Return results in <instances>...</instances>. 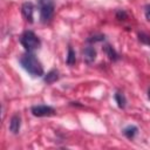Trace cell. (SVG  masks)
Instances as JSON below:
<instances>
[{
	"label": "cell",
	"instance_id": "1",
	"mask_svg": "<svg viewBox=\"0 0 150 150\" xmlns=\"http://www.w3.org/2000/svg\"><path fill=\"white\" fill-rule=\"evenodd\" d=\"M20 64L29 75L34 77L43 76V67L33 52H26L20 57Z\"/></svg>",
	"mask_w": 150,
	"mask_h": 150
},
{
	"label": "cell",
	"instance_id": "2",
	"mask_svg": "<svg viewBox=\"0 0 150 150\" xmlns=\"http://www.w3.org/2000/svg\"><path fill=\"white\" fill-rule=\"evenodd\" d=\"M40 7V19L42 23H48L52 21L55 11V0H39Z\"/></svg>",
	"mask_w": 150,
	"mask_h": 150
},
{
	"label": "cell",
	"instance_id": "3",
	"mask_svg": "<svg viewBox=\"0 0 150 150\" xmlns=\"http://www.w3.org/2000/svg\"><path fill=\"white\" fill-rule=\"evenodd\" d=\"M20 42L23 46V48L26 49V52H34L35 49H38L41 46V41L38 38V35L32 32V30H26L21 38H20Z\"/></svg>",
	"mask_w": 150,
	"mask_h": 150
},
{
	"label": "cell",
	"instance_id": "4",
	"mask_svg": "<svg viewBox=\"0 0 150 150\" xmlns=\"http://www.w3.org/2000/svg\"><path fill=\"white\" fill-rule=\"evenodd\" d=\"M30 111L34 116L36 117H46V116H52L55 114V109L50 105H45V104H39V105H33L30 108Z\"/></svg>",
	"mask_w": 150,
	"mask_h": 150
},
{
	"label": "cell",
	"instance_id": "5",
	"mask_svg": "<svg viewBox=\"0 0 150 150\" xmlns=\"http://www.w3.org/2000/svg\"><path fill=\"white\" fill-rule=\"evenodd\" d=\"M82 55H83V61L88 64L93 63L96 59V49L93 46H87L83 48L82 50Z\"/></svg>",
	"mask_w": 150,
	"mask_h": 150
},
{
	"label": "cell",
	"instance_id": "6",
	"mask_svg": "<svg viewBox=\"0 0 150 150\" xmlns=\"http://www.w3.org/2000/svg\"><path fill=\"white\" fill-rule=\"evenodd\" d=\"M21 13L23 15V18L26 19V21L28 22H33V13H34V6L32 2H23L21 6Z\"/></svg>",
	"mask_w": 150,
	"mask_h": 150
},
{
	"label": "cell",
	"instance_id": "7",
	"mask_svg": "<svg viewBox=\"0 0 150 150\" xmlns=\"http://www.w3.org/2000/svg\"><path fill=\"white\" fill-rule=\"evenodd\" d=\"M20 128H21V118H20V116L19 115L12 116V118L9 121V130L13 134H18L20 131Z\"/></svg>",
	"mask_w": 150,
	"mask_h": 150
},
{
	"label": "cell",
	"instance_id": "8",
	"mask_svg": "<svg viewBox=\"0 0 150 150\" xmlns=\"http://www.w3.org/2000/svg\"><path fill=\"white\" fill-rule=\"evenodd\" d=\"M59 80V71L55 70V69H52L50 71H48L46 75H43V81L47 83V84H52L54 83L55 81Z\"/></svg>",
	"mask_w": 150,
	"mask_h": 150
},
{
	"label": "cell",
	"instance_id": "9",
	"mask_svg": "<svg viewBox=\"0 0 150 150\" xmlns=\"http://www.w3.org/2000/svg\"><path fill=\"white\" fill-rule=\"evenodd\" d=\"M103 50H104V53L107 54V56H108L110 60H112V61H117V60L120 59V55L117 54V52H116L110 45H105V46L103 47Z\"/></svg>",
	"mask_w": 150,
	"mask_h": 150
},
{
	"label": "cell",
	"instance_id": "10",
	"mask_svg": "<svg viewBox=\"0 0 150 150\" xmlns=\"http://www.w3.org/2000/svg\"><path fill=\"white\" fill-rule=\"evenodd\" d=\"M137 131H138V128H137L136 125H128V127H125V128L123 129L124 136H125L127 138H129V139L134 138V137L136 136Z\"/></svg>",
	"mask_w": 150,
	"mask_h": 150
},
{
	"label": "cell",
	"instance_id": "11",
	"mask_svg": "<svg viewBox=\"0 0 150 150\" xmlns=\"http://www.w3.org/2000/svg\"><path fill=\"white\" fill-rule=\"evenodd\" d=\"M114 97H115V101H116L118 108L124 109V108H125V104H127V98H125V96H124L122 93H116V94L114 95Z\"/></svg>",
	"mask_w": 150,
	"mask_h": 150
},
{
	"label": "cell",
	"instance_id": "12",
	"mask_svg": "<svg viewBox=\"0 0 150 150\" xmlns=\"http://www.w3.org/2000/svg\"><path fill=\"white\" fill-rule=\"evenodd\" d=\"M66 61H67L68 66H73L76 62V55H75V52H74V49L71 47L68 48V55H67V60Z\"/></svg>",
	"mask_w": 150,
	"mask_h": 150
},
{
	"label": "cell",
	"instance_id": "13",
	"mask_svg": "<svg viewBox=\"0 0 150 150\" xmlns=\"http://www.w3.org/2000/svg\"><path fill=\"white\" fill-rule=\"evenodd\" d=\"M138 40L144 43V45H149L150 46V36L144 34V33H138Z\"/></svg>",
	"mask_w": 150,
	"mask_h": 150
},
{
	"label": "cell",
	"instance_id": "14",
	"mask_svg": "<svg viewBox=\"0 0 150 150\" xmlns=\"http://www.w3.org/2000/svg\"><path fill=\"white\" fill-rule=\"evenodd\" d=\"M127 18H128V14L125 13V11H123V9L117 11V13H116V19H117V20L122 21V20H125Z\"/></svg>",
	"mask_w": 150,
	"mask_h": 150
},
{
	"label": "cell",
	"instance_id": "15",
	"mask_svg": "<svg viewBox=\"0 0 150 150\" xmlns=\"http://www.w3.org/2000/svg\"><path fill=\"white\" fill-rule=\"evenodd\" d=\"M104 40V35H94V36H90L87 39L88 42H98V41H103Z\"/></svg>",
	"mask_w": 150,
	"mask_h": 150
},
{
	"label": "cell",
	"instance_id": "16",
	"mask_svg": "<svg viewBox=\"0 0 150 150\" xmlns=\"http://www.w3.org/2000/svg\"><path fill=\"white\" fill-rule=\"evenodd\" d=\"M144 13H145V18H146V20L150 21V5H146V6L144 7Z\"/></svg>",
	"mask_w": 150,
	"mask_h": 150
},
{
	"label": "cell",
	"instance_id": "17",
	"mask_svg": "<svg viewBox=\"0 0 150 150\" xmlns=\"http://www.w3.org/2000/svg\"><path fill=\"white\" fill-rule=\"evenodd\" d=\"M148 98L150 100V88H149V90H148Z\"/></svg>",
	"mask_w": 150,
	"mask_h": 150
}]
</instances>
